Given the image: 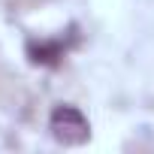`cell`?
Returning <instances> with one entry per match:
<instances>
[{"instance_id":"1","label":"cell","mask_w":154,"mask_h":154,"mask_svg":"<svg viewBox=\"0 0 154 154\" xmlns=\"http://www.w3.org/2000/svg\"><path fill=\"white\" fill-rule=\"evenodd\" d=\"M51 130H54L57 136L69 139V142H72L69 130H75V133L85 139V136H88V121H85V115H82L79 109H72V106H57V109L51 112Z\"/></svg>"}]
</instances>
